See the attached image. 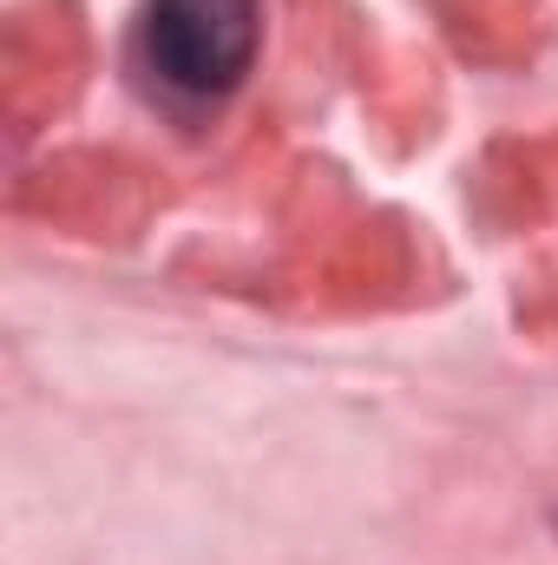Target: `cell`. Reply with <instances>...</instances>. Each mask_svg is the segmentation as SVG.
<instances>
[{"label":"cell","mask_w":558,"mask_h":565,"mask_svg":"<svg viewBox=\"0 0 558 565\" xmlns=\"http://www.w3.org/2000/svg\"><path fill=\"white\" fill-rule=\"evenodd\" d=\"M264 40V0H144V66L178 99H224L244 86Z\"/></svg>","instance_id":"1"}]
</instances>
